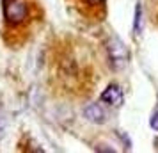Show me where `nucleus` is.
Masks as SVG:
<instances>
[{
	"instance_id": "obj_6",
	"label": "nucleus",
	"mask_w": 158,
	"mask_h": 153,
	"mask_svg": "<svg viewBox=\"0 0 158 153\" xmlns=\"http://www.w3.org/2000/svg\"><path fill=\"white\" fill-rule=\"evenodd\" d=\"M82 2L89 7H103V4H105V0H82Z\"/></svg>"
},
{
	"instance_id": "obj_8",
	"label": "nucleus",
	"mask_w": 158,
	"mask_h": 153,
	"mask_svg": "<svg viewBox=\"0 0 158 153\" xmlns=\"http://www.w3.org/2000/svg\"><path fill=\"white\" fill-rule=\"evenodd\" d=\"M4 130H6V117L4 114H0V137L4 135Z\"/></svg>"
},
{
	"instance_id": "obj_3",
	"label": "nucleus",
	"mask_w": 158,
	"mask_h": 153,
	"mask_svg": "<svg viewBox=\"0 0 158 153\" xmlns=\"http://www.w3.org/2000/svg\"><path fill=\"white\" fill-rule=\"evenodd\" d=\"M101 102L107 103L108 107H121L124 102V95H123V89L117 84H110L103 93H101Z\"/></svg>"
},
{
	"instance_id": "obj_2",
	"label": "nucleus",
	"mask_w": 158,
	"mask_h": 153,
	"mask_svg": "<svg viewBox=\"0 0 158 153\" xmlns=\"http://www.w3.org/2000/svg\"><path fill=\"white\" fill-rule=\"evenodd\" d=\"M4 18L9 25H20L29 18L27 0H4Z\"/></svg>"
},
{
	"instance_id": "obj_7",
	"label": "nucleus",
	"mask_w": 158,
	"mask_h": 153,
	"mask_svg": "<svg viewBox=\"0 0 158 153\" xmlns=\"http://www.w3.org/2000/svg\"><path fill=\"white\" fill-rule=\"evenodd\" d=\"M149 125H151L153 130L158 132V110L156 112H153V116H151V119H149Z\"/></svg>"
},
{
	"instance_id": "obj_5",
	"label": "nucleus",
	"mask_w": 158,
	"mask_h": 153,
	"mask_svg": "<svg viewBox=\"0 0 158 153\" xmlns=\"http://www.w3.org/2000/svg\"><path fill=\"white\" fill-rule=\"evenodd\" d=\"M140 25H142V7H140V6H137V9H135V20H133V32H135V36L140 34Z\"/></svg>"
},
{
	"instance_id": "obj_1",
	"label": "nucleus",
	"mask_w": 158,
	"mask_h": 153,
	"mask_svg": "<svg viewBox=\"0 0 158 153\" xmlns=\"http://www.w3.org/2000/svg\"><path fill=\"white\" fill-rule=\"evenodd\" d=\"M107 55L112 70H123L128 62V50L117 36H110L107 41Z\"/></svg>"
},
{
	"instance_id": "obj_4",
	"label": "nucleus",
	"mask_w": 158,
	"mask_h": 153,
	"mask_svg": "<svg viewBox=\"0 0 158 153\" xmlns=\"http://www.w3.org/2000/svg\"><path fill=\"white\" fill-rule=\"evenodd\" d=\"M84 117L94 125L107 123V112H105V109L101 107L100 103H89L84 109Z\"/></svg>"
}]
</instances>
